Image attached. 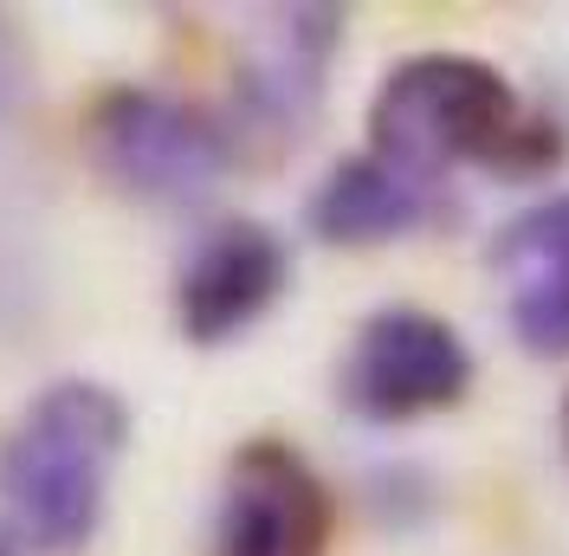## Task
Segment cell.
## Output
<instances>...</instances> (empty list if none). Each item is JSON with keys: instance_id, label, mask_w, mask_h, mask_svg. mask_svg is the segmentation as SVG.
I'll list each match as a JSON object with an SVG mask.
<instances>
[{"instance_id": "10", "label": "cell", "mask_w": 569, "mask_h": 556, "mask_svg": "<svg viewBox=\"0 0 569 556\" xmlns=\"http://www.w3.org/2000/svg\"><path fill=\"white\" fill-rule=\"evenodd\" d=\"M505 324L511 337L531 356H569V272H537V278H511L505 298Z\"/></svg>"}, {"instance_id": "8", "label": "cell", "mask_w": 569, "mask_h": 556, "mask_svg": "<svg viewBox=\"0 0 569 556\" xmlns=\"http://www.w3.org/2000/svg\"><path fill=\"white\" fill-rule=\"evenodd\" d=\"M433 214H440V188H427L415 175L389 169L382 156L356 149V156L323 169V181L305 201V227L323 246H389L401 234H421Z\"/></svg>"}, {"instance_id": "9", "label": "cell", "mask_w": 569, "mask_h": 556, "mask_svg": "<svg viewBox=\"0 0 569 556\" xmlns=\"http://www.w3.org/2000/svg\"><path fill=\"white\" fill-rule=\"evenodd\" d=\"M492 266L505 278L569 272V195H543L518 220H505L492 240Z\"/></svg>"}, {"instance_id": "2", "label": "cell", "mask_w": 569, "mask_h": 556, "mask_svg": "<svg viewBox=\"0 0 569 556\" xmlns=\"http://www.w3.org/2000/svg\"><path fill=\"white\" fill-rule=\"evenodd\" d=\"M130 447L123 395L91 376L46 383L0 434V512L33 550H84L104 524L110 473Z\"/></svg>"}, {"instance_id": "4", "label": "cell", "mask_w": 569, "mask_h": 556, "mask_svg": "<svg viewBox=\"0 0 569 556\" xmlns=\"http://www.w3.org/2000/svg\"><path fill=\"white\" fill-rule=\"evenodd\" d=\"M472 349L427 305H382L356 324L350 349L337 363V395L369 427H401L466 401Z\"/></svg>"}, {"instance_id": "3", "label": "cell", "mask_w": 569, "mask_h": 556, "mask_svg": "<svg viewBox=\"0 0 569 556\" xmlns=\"http://www.w3.org/2000/svg\"><path fill=\"white\" fill-rule=\"evenodd\" d=\"M84 156L142 208H194L240 162V130L194 98L156 85H110L84 110Z\"/></svg>"}, {"instance_id": "11", "label": "cell", "mask_w": 569, "mask_h": 556, "mask_svg": "<svg viewBox=\"0 0 569 556\" xmlns=\"http://www.w3.org/2000/svg\"><path fill=\"white\" fill-rule=\"evenodd\" d=\"M13 98H20V39L0 20V117L13 110Z\"/></svg>"}, {"instance_id": "5", "label": "cell", "mask_w": 569, "mask_h": 556, "mask_svg": "<svg viewBox=\"0 0 569 556\" xmlns=\"http://www.w3.org/2000/svg\"><path fill=\"white\" fill-rule=\"evenodd\" d=\"M337 505L291 440L259 434L227 459L208 556H330Z\"/></svg>"}, {"instance_id": "1", "label": "cell", "mask_w": 569, "mask_h": 556, "mask_svg": "<svg viewBox=\"0 0 569 556\" xmlns=\"http://www.w3.org/2000/svg\"><path fill=\"white\" fill-rule=\"evenodd\" d=\"M369 156L440 188L453 169L537 181L563 162V130L472 52H408L369 98Z\"/></svg>"}, {"instance_id": "7", "label": "cell", "mask_w": 569, "mask_h": 556, "mask_svg": "<svg viewBox=\"0 0 569 556\" xmlns=\"http://www.w3.org/2000/svg\"><path fill=\"white\" fill-rule=\"evenodd\" d=\"M343 39L337 7H272L247 39L240 85H233V123L266 137H305V123L323 105V71Z\"/></svg>"}, {"instance_id": "6", "label": "cell", "mask_w": 569, "mask_h": 556, "mask_svg": "<svg viewBox=\"0 0 569 556\" xmlns=\"http://www.w3.org/2000/svg\"><path fill=\"white\" fill-rule=\"evenodd\" d=\"M291 285V252L266 220H213L201 227L176 266V324L188 344H233L272 311Z\"/></svg>"}, {"instance_id": "12", "label": "cell", "mask_w": 569, "mask_h": 556, "mask_svg": "<svg viewBox=\"0 0 569 556\" xmlns=\"http://www.w3.org/2000/svg\"><path fill=\"white\" fill-rule=\"evenodd\" d=\"M0 556H20V550H13V544H7V537H0Z\"/></svg>"}]
</instances>
